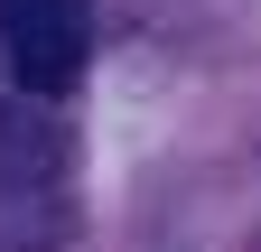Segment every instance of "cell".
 <instances>
[{"instance_id": "6da1fadb", "label": "cell", "mask_w": 261, "mask_h": 252, "mask_svg": "<svg viewBox=\"0 0 261 252\" xmlns=\"http://www.w3.org/2000/svg\"><path fill=\"white\" fill-rule=\"evenodd\" d=\"M84 0H0V47H10V75L28 103H56L65 84L84 75Z\"/></svg>"}, {"instance_id": "7a4b0ae2", "label": "cell", "mask_w": 261, "mask_h": 252, "mask_svg": "<svg viewBox=\"0 0 261 252\" xmlns=\"http://www.w3.org/2000/svg\"><path fill=\"white\" fill-rule=\"evenodd\" d=\"M56 159H65L56 121L28 103V93H19V103H0V178H47Z\"/></svg>"}]
</instances>
